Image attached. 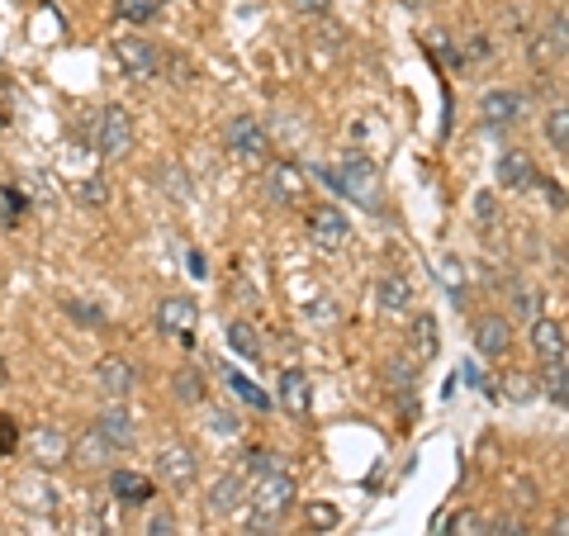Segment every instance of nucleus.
<instances>
[{"label":"nucleus","instance_id":"obj_34","mask_svg":"<svg viewBox=\"0 0 569 536\" xmlns=\"http://www.w3.org/2000/svg\"><path fill=\"white\" fill-rule=\"evenodd\" d=\"M485 58H489V39H485V33H470L466 48L456 52V67H466V62H485Z\"/></svg>","mask_w":569,"mask_h":536},{"label":"nucleus","instance_id":"obj_39","mask_svg":"<svg viewBox=\"0 0 569 536\" xmlns=\"http://www.w3.org/2000/svg\"><path fill=\"white\" fill-rule=\"evenodd\" d=\"M81 200H86V205H104V200H110V186H104L100 176H96V181L81 186Z\"/></svg>","mask_w":569,"mask_h":536},{"label":"nucleus","instance_id":"obj_18","mask_svg":"<svg viewBox=\"0 0 569 536\" xmlns=\"http://www.w3.org/2000/svg\"><path fill=\"white\" fill-rule=\"evenodd\" d=\"M541 176H537V167H531V157L527 152H503L498 157V186L503 190H531Z\"/></svg>","mask_w":569,"mask_h":536},{"label":"nucleus","instance_id":"obj_31","mask_svg":"<svg viewBox=\"0 0 569 536\" xmlns=\"http://www.w3.org/2000/svg\"><path fill=\"white\" fill-rule=\"evenodd\" d=\"M247 470H252V475H271V470H284V466H280V456L271 451V446H252V451H247Z\"/></svg>","mask_w":569,"mask_h":536},{"label":"nucleus","instance_id":"obj_14","mask_svg":"<svg viewBox=\"0 0 569 536\" xmlns=\"http://www.w3.org/2000/svg\"><path fill=\"white\" fill-rule=\"evenodd\" d=\"M266 195H271V205H299L305 200V171H299L295 162H276L271 171H266Z\"/></svg>","mask_w":569,"mask_h":536},{"label":"nucleus","instance_id":"obj_35","mask_svg":"<svg viewBox=\"0 0 569 536\" xmlns=\"http://www.w3.org/2000/svg\"><path fill=\"white\" fill-rule=\"evenodd\" d=\"M512 318H541V295L537 290H518V295H512Z\"/></svg>","mask_w":569,"mask_h":536},{"label":"nucleus","instance_id":"obj_48","mask_svg":"<svg viewBox=\"0 0 569 536\" xmlns=\"http://www.w3.org/2000/svg\"><path fill=\"white\" fill-rule=\"evenodd\" d=\"M403 6H408V10H422V6H427V0H403Z\"/></svg>","mask_w":569,"mask_h":536},{"label":"nucleus","instance_id":"obj_8","mask_svg":"<svg viewBox=\"0 0 569 536\" xmlns=\"http://www.w3.org/2000/svg\"><path fill=\"white\" fill-rule=\"evenodd\" d=\"M96 389L100 395H110L114 404H123L138 389V366L123 361V356H100L96 361Z\"/></svg>","mask_w":569,"mask_h":536},{"label":"nucleus","instance_id":"obj_20","mask_svg":"<svg viewBox=\"0 0 569 536\" xmlns=\"http://www.w3.org/2000/svg\"><path fill=\"white\" fill-rule=\"evenodd\" d=\"M110 494L119 498V504H152V494H157V485L148 475H138V470H114L110 475Z\"/></svg>","mask_w":569,"mask_h":536},{"label":"nucleus","instance_id":"obj_44","mask_svg":"<svg viewBox=\"0 0 569 536\" xmlns=\"http://www.w3.org/2000/svg\"><path fill=\"white\" fill-rule=\"evenodd\" d=\"M466 380H470V385H479V389H489V380H485V370H479L475 361L466 366Z\"/></svg>","mask_w":569,"mask_h":536},{"label":"nucleus","instance_id":"obj_5","mask_svg":"<svg viewBox=\"0 0 569 536\" xmlns=\"http://www.w3.org/2000/svg\"><path fill=\"white\" fill-rule=\"evenodd\" d=\"M96 148H100V157H110V162H119V157L133 152V115L123 110V105H110V110L100 115Z\"/></svg>","mask_w":569,"mask_h":536},{"label":"nucleus","instance_id":"obj_36","mask_svg":"<svg viewBox=\"0 0 569 536\" xmlns=\"http://www.w3.org/2000/svg\"><path fill=\"white\" fill-rule=\"evenodd\" d=\"M148 536H176V513L171 508H152L148 513V527H142Z\"/></svg>","mask_w":569,"mask_h":536},{"label":"nucleus","instance_id":"obj_2","mask_svg":"<svg viewBox=\"0 0 569 536\" xmlns=\"http://www.w3.org/2000/svg\"><path fill=\"white\" fill-rule=\"evenodd\" d=\"M318 176H323V186H328V190H337L342 200L361 205V209H370V214L380 209V171L370 167L366 157H347V162L323 167Z\"/></svg>","mask_w":569,"mask_h":536},{"label":"nucleus","instance_id":"obj_37","mask_svg":"<svg viewBox=\"0 0 569 536\" xmlns=\"http://www.w3.org/2000/svg\"><path fill=\"white\" fill-rule=\"evenodd\" d=\"M451 536H485V517H475V513H460L456 523H451Z\"/></svg>","mask_w":569,"mask_h":536},{"label":"nucleus","instance_id":"obj_6","mask_svg":"<svg viewBox=\"0 0 569 536\" xmlns=\"http://www.w3.org/2000/svg\"><path fill=\"white\" fill-rule=\"evenodd\" d=\"M194 324H200V304L190 295H167L157 304V328L181 337V347H194Z\"/></svg>","mask_w":569,"mask_h":536},{"label":"nucleus","instance_id":"obj_15","mask_svg":"<svg viewBox=\"0 0 569 536\" xmlns=\"http://www.w3.org/2000/svg\"><path fill=\"white\" fill-rule=\"evenodd\" d=\"M14 498L33 513H58V489H52L48 470H33V475H20L14 479Z\"/></svg>","mask_w":569,"mask_h":536},{"label":"nucleus","instance_id":"obj_38","mask_svg":"<svg viewBox=\"0 0 569 536\" xmlns=\"http://www.w3.org/2000/svg\"><path fill=\"white\" fill-rule=\"evenodd\" d=\"M67 314H71V318H77V324H96V328L104 324V314H100V309H86V304H81V299H71V304H67Z\"/></svg>","mask_w":569,"mask_h":536},{"label":"nucleus","instance_id":"obj_11","mask_svg":"<svg viewBox=\"0 0 569 536\" xmlns=\"http://www.w3.org/2000/svg\"><path fill=\"white\" fill-rule=\"evenodd\" d=\"M470 332H475V351L489 356V361H498V356L512 347V324L503 314H479Z\"/></svg>","mask_w":569,"mask_h":536},{"label":"nucleus","instance_id":"obj_45","mask_svg":"<svg viewBox=\"0 0 569 536\" xmlns=\"http://www.w3.org/2000/svg\"><path fill=\"white\" fill-rule=\"evenodd\" d=\"M389 380H395V385H403V389H413V375H408V370H399V366H389Z\"/></svg>","mask_w":569,"mask_h":536},{"label":"nucleus","instance_id":"obj_3","mask_svg":"<svg viewBox=\"0 0 569 536\" xmlns=\"http://www.w3.org/2000/svg\"><path fill=\"white\" fill-rule=\"evenodd\" d=\"M24 451H29V460H33V470H58V466H67V456H71V437L62 433L58 423H33L29 433H24Z\"/></svg>","mask_w":569,"mask_h":536},{"label":"nucleus","instance_id":"obj_42","mask_svg":"<svg viewBox=\"0 0 569 536\" xmlns=\"http://www.w3.org/2000/svg\"><path fill=\"white\" fill-rule=\"evenodd\" d=\"M332 0H295V10H305V14H328Z\"/></svg>","mask_w":569,"mask_h":536},{"label":"nucleus","instance_id":"obj_7","mask_svg":"<svg viewBox=\"0 0 569 536\" xmlns=\"http://www.w3.org/2000/svg\"><path fill=\"white\" fill-rule=\"evenodd\" d=\"M157 479H162L167 489H190L194 479H200V456L181 441L162 446V451H157Z\"/></svg>","mask_w":569,"mask_h":536},{"label":"nucleus","instance_id":"obj_32","mask_svg":"<svg viewBox=\"0 0 569 536\" xmlns=\"http://www.w3.org/2000/svg\"><path fill=\"white\" fill-rule=\"evenodd\" d=\"M485 536H531V532L518 513H503V517H493V523H485Z\"/></svg>","mask_w":569,"mask_h":536},{"label":"nucleus","instance_id":"obj_1","mask_svg":"<svg viewBox=\"0 0 569 536\" xmlns=\"http://www.w3.org/2000/svg\"><path fill=\"white\" fill-rule=\"evenodd\" d=\"M295 508V479L290 470H271V475H257L252 494H247V527L257 536H276L284 527V517Z\"/></svg>","mask_w":569,"mask_h":536},{"label":"nucleus","instance_id":"obj_10","mask_svg":"<svg viewBox=\"0 0 569 536\" xmlns=\"http://www.w3.org/2000/svg\"><path fill=\"white\" fill-rule=\"evenodd\" d=\"M309 238L323 247V252H337V247L351 238L347 214H342V209H332V205H318V209L309 214Z\"/></svg>","mask_w":569,"mask_h":536},{"label":"nucleus","instance_id":"obj_22","mask_svg":"<svg viewBox=\"0 0 569 536\" xmlns=\"http://www.w3.org/2000/svg\"><path fill=\"white\" fill-rule=\"evenodd\" d=\"M408 343H413V356H418V361H427V356H437V343H441L437 314H418L413 324H408Z\"/></svg>","mask_w":569,"mask_h":536},{"label":"nucleus","instance_id":"obj_41","mask_svg":"<svg viewBox=\"0 0 569 536\" xmlns=\"http://www.w3.org/2000/svg\"><path fill=\"white\" fill-rule=\"evenodd\" d=\"M213 427H219L223 437H233V433H238V418L228 414V408H213Z\"/></svg>","mask_w":569,"mask_h":536},{"label":"nucleus","instance_id":"obj_40","mask_svg":"<svg viewBox=\"0 0 569 536\" xmlns=\"http://www.w3.org/2000/svg\"><path fill=\"white\" fill-rule=\"evenodd\" d=\"M309 523H313V527H337V508H332V504H313V508H309Z\"/></svg>","mask_w":569,"mask_h":536},{"label":"nucleus","instance_id":"obj_28","mask_svg":"<svg viewBox=\"0 0 569 536\" xmlns=\"http://www.w3.org/2000/svg\"><path fill=\"white\" fill-rule=\"evenodd\" d=\"M24 209H29V200L20 186H0V228H20Z\"/></svg>","mask_w":569,"mask_h":536},{"label":"nucleus","instance_id":"obj_9","mask_svg":"<svg viewBox=\"0 0 569 536\" xmlns=\"http://www.w3.org/2000/svg\"><path fill=\"white\" fill-rule=\"evenodd\" d=\"M247 504V470H228V475H219L209 485V494H204V513L209 517H228V513H238Z\"/></svg>","mask_w":569,"mask_h":536},{"label":"nucleus","instance_id":"obj_24","mask_svg":"<svg viewBox=\"0 0 569 536\" xmlns=\"http://www.w3.org/2000/svg\"><path fill=\"white\" fill-rule=\"evenodd\" d=\"M541 389H546V399L565 408L569 404V375H565V356H550L546 370H541Z\"/></svg>","mask_w":569,"mask_h":536},{"label":"nucleus","instance_id":"obj_29","mask_svg":"<svg viewBox=\"0 0 569 536\" xmlns=\"http://www.w3.org/2000/svg\"><path fill=\"white\" fill-rule=\"evenodd\" d=\"M546 138H550V148H556L560 157L569 152V110H565V105H556V110H550V119H546Z\"/></svg>","mask_w":569,"mask_h":536},{"label":"nucleus","instance_id":"obj_25","mask_svg":"<svg viewBox=\"0 0 569 536\" xmlns=\"http://www.w3.org/2000/svg\"><path fill=\"white\" fill-rule=\"evenodd\" d=\"M171 395L181 399V404H204L209 385H204V375H200V370L186 366V370H176V375H171Z\"/></svg>","mask_w":569,"mask_h":536},{"label":"nucleus","instance_id":"obj_21","mask_svg":"<svg viewBox=\"0 0 569 536\" xmlns=\"http://www.w3.org/2000/svg\"><path fill=\"white\" fill-rule=\"evenodd\" d=\"M531 351L550 361V356H565V324L560 318H537L531 324Z\"/></svg>","mask_w":569,"mask_h":536},{"label":"nucleus","instance_id":"obj_19","mask_svg":"<svg viewBox=\"0 0 569 536\" xmlns=\"http://www.w3.org/2000/svg\"><path fill=\"white\" fill-rule=\"evenodd\" d=\"M280 404H284V414L309 418L313 389H309V375H305V370H284V375H280Z\"/></svg>","mask_w":569,"mask_h":536},{"label":"nucleus","instance_id":"obj_4","mask_svg":"<svg viewBox=\"0 0 569 536\" xmlns=\"http://www.w3.org/2000/svg\"><path fill=\"white\" fill-rule=\"evenodd\" d=\"M223 142H228V152H233V157H242V162H261V157L271 152V138H266L257 115H233V119H228Z\"/></svg>","mask_w":569,"mask_h":536},{"label":"nucleus","instance_id":"obj_43","mask_svg":"<svg viewBox=\"0 0 569 536\" xmlns=\"http://www.w3.org/2000/svg\"><path fill=\"white\" fill-rule=\"evenodd\" d=\"M475 214H479L485 224H493V195H479V200H475Z\"/></svg>","mask_w":569,"mask_h":536},{"label":"nucleus","instance_id":"obj_30","mask_svg":"<svg viewBox=\"0 0 569 536\" xmlns=\"http://www.w3.org/2000/svg\"><path fill=\"white\" fill-rule=\"evenodd\" d=\"M228 385H233V395H238V399H247L252 408H261V414L271 408V395H266V389H257L252 380H247V375H228Z\"/></svg>","mask_w":569,"mask_h":536},{"label":"nucleus","instance_id":"obj_12","mask_svg":"<svg viewBox=\"0 0 569 536\" xmlns=\"http://www.w3.org/2000/svg\"><path fill=\"white\" fill-rule=\"evenodd\" d=\"M96 433L114 446V451H129V446L138 441V423H133V414L123 404H110V408H100L96 414Z\"/></svg>","mask_w":569,"mask_h":536},{"label":"nucleus","instance_id":"obj_27","mask_svg":"<svg viewBox=\"0 0 569 536\" xmlns=\"http://www.w3.org/2000/svg\"><path fill=\"white\" fill-rule=\"evenodd\" d=\"M171 6V0H119L114 6V14L119 20H129V24H148V20H157Z\"/></svg>","mask_w":569,"mask_h":536},{"label":"nucleus","instance_id":"obj_17","mask_svg":"<svg viewBox=\"0 0 569 536\" xmlns=\"http://www.w3.org/2000/svg\"><path fill=\"white\" fill-rule=\"evenodd\" d=\"M110 456H114V446L91 427V433L71 437V456H67V460H77L81 470H104V466H110Z\"/></svg>","mask_w":569,"mask_h":536},{"label":"nucleus","instance_id":"obj_26","mask_svg":"<svg viewBox=\"0 0 569 536\" xmlns=\"http://www.w3.org/2000/svg\"><path fill=\"white\" fill-rule=\"evenodd\" d=\"M228 347H233L238 356H247V361H261V332L252 324H242V318L228 324Z\"/></svg>","mask_w":569,"mask_h":536},{"label":"nucleus","instance_id":"obj_23","mask_svg":"<svg viewBox=\"0 0 569 536\" xmlns=\"http://www.w3.org/2000/svg\"><path fill=\"white\" fill-rule=\"evenodd\" d=\"M376 299H380L385 314H403L408 304H413V285H408L403 276H385V280L376 285Z\"/></svg>","mask_w":569,"mask_h":536},{"label":"nucleus","instance_id":"obj_33","mask_svg":"<svg viewBox=\"0 0 569 536\" xmlns=\"http://www.w3.org/2000/svg\"><path fill=\"white\" fill-rule=\"evenodd\" d=\"M20 451V418L0 414V456H14Z\"/></svg>","mask_w":569,"mask_h":536},{"label":"nucleus","instance_id":"obj_13","mask_svg":"<svg viewBox=\"0 0 569 536\" xmlns=\"http://www.w3.org/2000/svg\"><path fill=\"white\" fill-rule=\"evenodd\" d=\"M119 62L133 81H152L162 71V52H157L148 39H119Z\"/></svg>","mask_w":569,"mask_h":536},{"label":"nucleus","instance_id":"obj_47","mask_svg":"<svg viewBox=\"0 0 569 536\" xmlns=\"http://www.w3.org/2000/svg\"><path fill=\"white\" fill-rule=\"evenodd\" d=\"M6 380H10V366H6V356H0V389H6Z\"/></svg>","mask_w":569,"mask_h":536},{"label":"nucleus","instance_id":"obj_16","mask_svg":"<svg viewBox=\"0 0 569 536\" xmlns=\"http://www.w3.org/2000/svg\"><path fill=\"white\" fill-rule=\"evenodd\" d=\"M479 115H485V123H493V129H508V123L522 119V96L508 91V86H498V91H489L479 100Z\"/></svg>","mask_w":569,"mask_h":536},{"label":"nucleus","instance_id":"obj_46","mask_svg":"<svg viewBox=\"0 0 569 536\" xmlns=\"http://www.w3.org/2000/svg\"><path fill=\"white\" fill-rule=\"evenodd\" d=\"M560 190H565V186H546V200L556 205V209H565V195H560Z\"/></svg>","mask_w":569,"mask_h":536}]
</instances>
